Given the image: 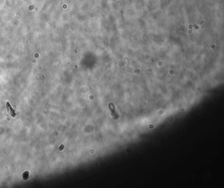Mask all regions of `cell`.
Returning <instances> with one entry per match:
<instances>
[{"instance_id": "cell-1", "label": "cell", "mask_w": 224, "mask_h": 188, "mask_svg": "<svg viewBox=\"0 0 224 188\" xmlns=\"http://www.w3.org/2000/svg\"><path fill=\"white\" fill-rule=\"evenodd\" d=\"M7 111L9 112V113H10V114L11 115L12 117H14L16 116L15 112H14V111L13 110V108H12L11 106V105L9 104V102L7 103Z\"/></svg>"}]
</instances>
